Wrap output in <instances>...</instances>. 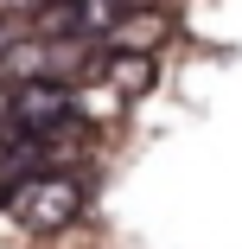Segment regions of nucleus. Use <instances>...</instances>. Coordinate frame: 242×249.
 Here are the masks:
<instances>
[{"instance_id": "nucleus-1", "label": "nucleus", "mask_w": 242, "mask_h": 249, "mask_svg": "<svg viewBox=\"0 0 242 249\" xmlns=\"http://www.w3.org/2000/svg\"><path fill=\"white\" fill-rule=\"evenodd\" d=\"M7 211H13V224L26 236H58V230H70L83 217V185L70 173H32V179L13 185Z\"/></svg>"}, {"instance_id": "nucleus-2", "label": "nucleus", "mask_w": 242, "mask_h": 249, "mask_svg": "<svg viewBox=\"0 0 242 249\" xmlns=\"http://www.w3.org/2000/svg\"><path fill=\"white\" fill-rule=\"evenodd\" d=\"M70 122H77V103H70V89H64L58 77H26V83L13 89L7 128H19V134H32V141H51V134L70 128Z\"/></svg>"}, {"instance_id": "nucleus-3", "label": "nucleus", "mask_w": 242, "mask_h": 249, "mask_svg": "<svg viewBox=\"0 0 242 249\" xmlns=\"http://www.w3.org/2000/svg\"><path fill=\"white\" fill-rule=\"evenodd\" d=\"M96 77H102L121 103H140L153 83H160V64H153V52H140V45H109V52H96V64H89Z\"/></svg>"}, {"instance_id": "nucleus-4", "label": "nucleus", "mask_w": 242, "mask_h": 249, "mask_svg": "<svg viewBox=\"0 0 242 249\" xmlns=\"http://www.w3.org/2000/svg\"><path fill=\"white\" fill-rule=\"evenodd\" d=\"M58 52L64 45H51V38H26V45L0 52V71L7 77H58Z\"/></svg>"}, {"instance_id": "nucleus-5", "label": "nucleus", "mask_w": 242, "mask_h": 249, "mask_svg": "<svg viewBox=\"0 0 242 249\" xmlns=\"http://www.w3.org/2000/svg\"><path fill=\"white\" fill-rule=\"evenodd\" d=\"M70 103H77V115H83V122H115V115L128 109V103H121V96H115L102 77H96V71H89V77L70 89Z\"/></svg>"}, {"instance_id": "nucleus-6", "label": "nucleus", "mask_w": 242, "mask_h": 249, "mask_svg": "<svg viewBox=\"0 0 242 249\" xmlns=\"http://www.w3.org/2000/svg\"><path fill=\"white\" fill-rule=\"evenodd\" d=\"M128 7H134V0H128ZM128 7H121L115 26H109L115 45H140V52H153V45L166 38V19H160V13H128Z\"/></svg>"}, {"instance_id": "nucleus-7", "label": "nucleus", "mask_w": 242, "mask_h": 249, "mask_svg": "<svg viewBox=\"0 0 242 249\" xmlns=\"http://www.w3.org/2000/svg\"><path fill=\"white\" fill-rule=\"evenodd\" d=\"M7 115H13V89H7V77H0V128H7Z\"/></svg>"}, {"instance_id": "nucleus-8", "label": "nucleus", "mask_w": 242, "mask_h": 249, "mask_svg": "<svg viewBox=\"0 0 242 249\" xmlns=\"http://www.w3.org/2000/svg\"><path fill=\"white\" fill-rule=\"evenodd\" d=\"M45 7H64V0H45Z\"/></svg>"}]
</instances>
